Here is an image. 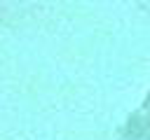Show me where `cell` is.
<instances>
[{"label": "cell", "instance_id": "obj_1", "mask_svg": "<svg viewBox=\"0 0 150 140\" xmlns=\"http://www.w3.org/2000/svg\"><path fill=\"white\" fill-rule=\"evenodd\" d=\"M129 135L134 140H150V96L129 119Z\"/></svg>", "mask_w": 150, "mask_h": 140}]
</instances>
